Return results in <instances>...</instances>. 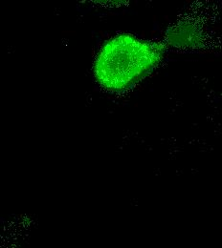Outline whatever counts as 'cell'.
<instances>
[{
    "label": "cell",
    "instance_id": "2",
    "mask_svg": "<svg viewBox=\"0 0 222 248\" xmlns=\"http://www.w3.org/2000/svg\"><path fill=\"white\" fill-rule=\"evenodd\" d=\"M198 33L194 26L190 24L184 26H175L171 32L168 33L169 43L174 46H183L186 45L190 47V44H195L198 42Z\"/></svg>",
    "mask_w": 222,
    "mask_h": 248
},
{
    "label": "cell",
    "instance_id": "1",
    "mask_svg": "<svg viewBox=\"0 0 222 248\" xmlns=\"http://www.w3.org/2000/svg\"><path fill=\"white\" fill-rule=\"evenodd\" d=\"M165 46L119 34L100 51L94 65L98 82L107 90L120 92L150 73L162 60Z\"/></svg>",
    "mask_w": 222,
    "mask_h": 248
}]
</instances>
